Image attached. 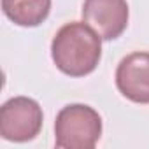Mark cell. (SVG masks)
I'll list each match as a JSON object with an SVG mask.
<instances>
[{"label": "cell", "instance_id": "6da1fadb", "mask_svg": "<svg viewBox=\"0 0 149 149\" xmlns=\"http://www.w3.org/2000/svg\"><path fill=\"white\" fill-rule=\"evenodd\" d=\"M102 37L86 21H70L53 37L51 58L60 72L70 77L91 74L102 58Z\"/></svg>", "mask_w": 149, "mask_h": 149}, {"label": "cell", "instance_id": "7a4b0ae2", "mask_svg": "<svg viewBox=\"0 0 149 149\" xmlns=\"http://www.w3.org/2000/svg\"><path fill=\"white\" fill-rule=\"evenodd\" d=\"M102 137V118L86 104H68L54 119V142L60 149H91Z\"/></svg>", "mask_w": 149, "mask_h": 149}, {"label": "cell", "instance_id": "3957f363", "mask_svg": "<svg viewBox=\"0 0 149 149\" xmlns=\"http://www.w3.org/2000/svg\"><path fill=\"white\" fill-rule=\"evenodd\" d=\"M44 123L42 107L28 97L9 98L0 109V135L11 142L33 140Z\"/></svg>", "mask_w": 149, "mask_h": 149}, {"label": "cell", "instance_id": "277c9868", "mask_svg": "<svg viewBox=\"0 0 149 149\" xmlns=\"http://www.w3.org/2000/svg\"><path fill=\"white\" fill-rule=\"evenodd\" d=\"M81 14L104 40L118 39L126 30L130 18L126 0H84Z\"/></svg>", "mask_w": 149, "mask_h": 149}, {"label": "cell", "instance_id": "5b68a950", "mask_svg": "<svg viewBox=\"0 0 149 149\" xmlns=\"http://www.w3.org/2000/svg\"><path fill=\"white\" fill-rule=\"evenodd\" d=\"M116 88L133 104H149V53L126 54L116 68Z\"/></svg>", "mask_w": 149, "mask_h": 149}, {"label": "cell", "instance_id": "8992f818", "mask_svg": "<svg viewBox=\"0 0 149 149\" xmlns=\"http://www.w3.org/2000/svg\"><path fill=\"white\" fill-rule=\"evenodd\" d=\"M2 11L18 26L33 28L51 13V0H2Z\"/></svg>", "mask_w": 149, "mask_h": 149}]
</instances>
